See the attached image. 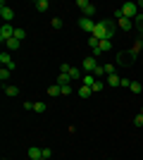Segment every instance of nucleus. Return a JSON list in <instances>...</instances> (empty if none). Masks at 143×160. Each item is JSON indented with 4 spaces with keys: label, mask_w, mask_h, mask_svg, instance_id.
<instances>
[{
    "label": "nucleus",
    "mask_w": 143,
    "mask_h": 160,
    "mask_svg": "<svg viewBox=\"0 0 143 160\" xmlns=\"http://www.w3.org/2000/svg\"><path fill=\"white\" fill-rule=\"evenodd\" d=\"M117 65L131 67V65H134V55H131V53H119V55H117Z\"/></svg>",
    "instance_id": "obj_10"
},
{
    "label": "nucleus",
    "mask_w": 143,
    "mask_h": 160,
    "mask_svg": "<svg viewBox=\"0 0 143 160\" xmlns=\"http://www.w3.org/2000/svg\"><path fill=\"white\" fill-rule=\"evenodd\" d=\"M134 124H136V127H143V115H141V112L134 117Z\"/></svg>",
    "instance_id": "obj_32"
},
{
    "label": "nucleus",
    "mask_w": 143,
    "mask_h": 160,
    "mask_svg": "<svg viewBox=\"0 0 143 160\" xmlns=\"http://www.w3.org/2000/svg\"><path fill=\"white\" fill-rule=\"evenodd\" d=\"M115 17H117V24H119V29L122 31H129V29H134V19H129V17H124L119 10L115 12Z\"/></svg>",
    "instance_id": "obj_5"
},
{
    "label": "nucleus",
    "mask_w": 143,
    "mask_h": 160,
    "mask_svg": "<svg viewBox=\"0 0 143 160\" xmlns=\"http://www.w3.org/2000/svg\"><path fill=\"white\" fill-rule=\"evenodd\" d=\"M119 86H131V81L126 79V77H122V79H119Z\"/></svg>",
    "instance_id": "obj_35"
},
{
    "label": "nucleus",
    "mask_w": 143,
    "mask_h": 160,
    "mask_svg": "<svg viewBox=\"0 0 143 160\" xmlns=\"http://www.w3.org/2000/svg\"><path fill=\"white\" fill-rule=\"evenodd\" d=\"M5 48H7V50H17V48H21V41H17V38H10V41L5 43Z\"/></svg>",
    "instance_id": "obj_21"
},
{
    "label": "nucleus",
    "mask_w": 143,
    "mask_h": 160,
    "mask_svg": "<svg viewBox=\"0 0 143 160\" xmlns=\"http://www.w3.org/2000/svg\"><path fill=\"white\" fill-rule=\"evenodd\" d=\"M119 79H122V77H119V74H107V77H105V84H107V86H119Z\"/></svg>",
    "instance_id": "obj_14"
},
{
    "label": "nucleus",
    "mask_w": 143,
    "mask_h": 160,
    "mask_svg": "<svg viewBox=\"0 0 143 160\" xmlns=\"http://www.w3.org/2000/svg\"><path fill=\"white\" fill-rule=\"evenodd\" d=\"M29 158H31V160H41L43 158V148L31 146V148H29Z\"/></svg>",
    "instance_id": "obj_12"
},
{
    "label": "nucleus",
    "mask_w": 143,
    "mask_h": 160,
    "mask_svg": "<svg viewBox=\"0 0 143 160\" xmlns=\"http://www.w3.org/2000/svg\"><path fill=\"white\" fill-rule=\"evenodd\" d=\"M131 91H134V93H141V91H143V86H141V84H138V81H131Z\"/></svg>",
    "instance_id": "obj_28"
},
{
    "label": "nucleus",
    "mask_w": 143,
    "mask_h": 160,
    "mask_svg": "<svg viewBox=\"0 0 143 160\" xmlns=\"http://www.w3.org/2000/svg\"><path fill=\"white\" fill-rule=\"evenodd\" d=\"M79 27H81L83 31L91 36V33H93V29H95V22L91 19V17H79Z\"/></svg>",
    "instance_id": "obj_8"
},
{
    "label": "nucleus",
    "mask_w": 143,
    "mask_h": 160,
    "mask_svg": "<svg viewBox=\"0 0 143 160\" xmlns=\"http://www.w3.org/2000/svg\"><path fill=\"white\" fill-rule=\"evenodd\" d=\"M60 88H62V96H69L72 91H74V88H72V84H67V86H60Z\"/></svg>",
    "instance_id": "obj_30"
},
{
    "label": "nucleus",
    "mask_w": 143,
    "mask_h": 160,
    "mask_svg": "<svg viewBox=\"0 0 143 160\" xmlns=\"http://www.w3.org/2000/svg\"><path fill=\"white\" fill-rule=\"evenodd\" d=\"M14 29L17 27H12V24H2V27H0V41L7 43L10 38H14Z\"/></svg>",
    "instance_id": "obj_6"
},
{
    "label": "nucleus",
    "mask_w": 143,
    "mask_h": 160,
    "mask_svg": "<svg viewBox=\"0 0 143 160\" xmlns=\"http://www.w3.org/2000/svg\"><path fill=\"white\" fill-rule=\"evenodd\" d=\"M69 69H72V65H67V62H62V65H60V72H69Z\"/></svg>",
    "instance_id": "obj_36"
},
{
    "label": "nucleus",
    "mask_w": 143,
    "mask_h": 160,
    "mask_svg": "<svg viewBox=\"0 0 143 160\" xmlns=\"http://www.w3.org/2000/svg\"><path fill=\"white\" fill-rule=\"evenodd\" d=\"M98 43H100V41L95 38V36H88V46L91 48H98Z\"/></svg>",
    "instance_id": "obj_33"
},
{
    "label": "nucleus",
    "mask_w": 143,
    "mask_h": 160,
    "mask_svg": "<svg viewBox=\"0 0 143 160\" xmlns=\"http://www.w3.org/2000/svg\"><path fill=\"white\" fill-rule=\"evenodd\" d=\"M45 103H34V112H45Z\"/></svg>",
    "instance_id": "obj_29"
},
{
    "label": "nucleus",
    "mask_w": 143,
    "mask_h": 160,
    "mask_svg": "<svg viewBox=\"0 0 143 160\" xmlns=\"http://www.w3.org/2000/svg\"><path fill=\"white\" fill-rule=\"evenodd\" d=\"M91 93H93V91H91L88 86H83V84H81V86H79V96H81V98H88Z\"/></svg>",
    "instance_id": "obj_23"
},
{
    "label": "nucleus",
    "mask_w": 143,
    "mask_h": 160,
    "mask_svg": "<svg viewBox=\"0 0 143 160\" xmlns=\"http://www.w3.org/2000/svg\"><path fill=\"white\" fill-rule=\"evenodd\" d=\"M76 7H81V17H91V19H93V14L98 12V7H95L91 0H76Z\"/></svg>",
    "instance_id": "obj_2"
},
{
    "label": "nucleus",
    "mask_w": 143,
    "mask_h": 160,
    "mask_svg": "<svg viewBox=\"0 0 143 160\" xmlns=\"http://www.w3.org/2000/svg\"><path fill=\"white\" fill-rule=\"evenodd\" d=\"M2 88H5V96H10V98H17V96H19V88H17V86H10V84H2Z\"/></svg>",
    "instance_id": "obj_15"
},
{
    "label": "nucleus",
    "mask_w": 143,
    "mask_h": 160,
    "mask_svg": "<svg viewBox=\"0 0 143 160\" xmlns=\"http://www.w3.org/2000/svg\"><path fill=\"white\" fill-rule=\"evenodd\" d=\"M7 79H10V69H7V67H2V69H0V81H2V84H7Z\"/></svg>",
    "instance_id": "obj_26"
},
{
    "label": "nucleus",
    "mask_w": 143,
    "mask_h": 160,
    "mask_svg": "<svg viewBox=\"0 0 143 160\" xmlns=\"http://www.w3.org/2000/svg\"><path fill=\"white\" fill-rule=\"evenodd\" d=\"M98 65H100V62H98V58L88 55V58H83V62H81V69H83L86 74H93L95 69H98Z\"/></svg>",
    "instance_id": "obj_4"
},
{
    "label": "nucleus",
    "mask_w": 143,
    "mask_h": 160,
    "mask_svg": "<svg viewBox=\"0 0 143 160\" xmlns=\"http://www.w3.org/2000/svg\"><path fill=\"white\" fill-rule=\"evenodd\" d=\"M105 86H107V84H105V79H98V81L93 84V86H91V91H93V93H100V91H102Z\"/></svg>",
    "instance_id": "obj_19"
},
{
    "label": "nucleus",
    "mask_w": 143,
    "mask_h": 160,
    "mask_svg": "<svg viewBox=\"0 0 143 160\" xmlns=\"http://www.w3.org/2000/svg\"><path fill=\"white\" fill-rule=\"evenodd\" d=\"M0 62H2L7 69H12V67H14V60H12V55L7 53V50H2V53H0Z\"/></svg>",
    "instance_id": "obj_11"
},
{
    "label": "nucleus",
    "mask_w": 143,
    "mask_h": 160,
    "mask_svg": "<svg viewBox=\"0 0 143 160\" xmlns=\"http://www.w3.org/2000/svg\"><path fill=\"white\" fill-rule=\"evenodd\" d=\"M105 67V77H107V74H115V65H102Z\"/></svg>",
    "instance_id": "obj_34"
},
{
    "label": "nucleus",
    "mask_w": 143,
    "mask_h": 160,
    "mask_svg": "<svg viewBox=\"0 0 143 160\" xmlns=\"http://www.w3.org/2000/svg\"><path fill=\"white\" fill-rule=\"evenodd\" d=\"M69 79H72V81H79V79H83V77H81V69H79V67H72V69H69Z\"/></svg>",
    "instance_id": "obj_17"
},
{
    "label": "nucleus",
    "mask_w": 143,
    "mask_h": 160,
    "mask_svg": "<svg viewBox=\"0 0 143 160\" xmlns=\"http://www.w3.org/2000/svg\"><path fill=\"white\" fill-rule=\"evenodd\" d=\"M134 27H136L138 31H141V36H143V14H138L136 19H134Z\"/></svg>",
    "instance_id": "obj_25"
},
{
    "label": "nucleus",
    "mask_w": 143,
    "mask_h": 160,
    "mask_svg": "<svg viewBox=\"0 0 143 160\" xmlns=\"http://www.w3.org/2000/svg\"><path fill=\"white\" fill-rule=\"evenodd\" d=\"M14 38L24 43V38H26V31H24V29H14Z\"/></svg>",
    "instance_id": "obj_24"
},
{
    "label": "nucleus",
    "mask_w": 143,
    "mask_h": 160,
    "mask_svg": "<svg viewBox=\"0 0 143 160\" xmlns=\"http://www.w3.org/2000/svg\"><path fill=\"white\" fill-rule=\"evenodd\" d=\"M50 27L53 29H62V19L60 17H53V19H50Z\"/></svg>",
    "instance_id": "obj_27"
},
{
    "label": "nucleus",
    "mask_w": 143,
    "mask_h": 160,
    "mask_svg": "<svg viewBox=\"0 0 143 160\" xmlns=\"http://www.w3.org/2000/svg\"><path fill=\"white\" fill-rule=\"evenodd\" d=\"M0 17H2V22H5V24H10V22L14 19V10L5 5V0L0 2Z\"/></svg>",
    "instance_id": "obj_7"
},
{
    "label": "nucleus",
    "mask_w": 143,
    "mask_h": 160,
    "mask_svg": "<svg viewBox=\"0 0 143 160\" xmlns=\"http://www.w3.org/2000/svg\"><path fill=\"white\" fill-rule=\"evenodd\" d=\"M119 12H122L124 17H129V19H136V17H138V5L129 0V2H124V5L119 7Z\"/></svg>",
    "instance_id": "obj_3"
},
{
    "label": "nucleus",
    "mask_w": 143,
    "mask_h": 160,
    "mask_svg": "<svg viewBox=\"0 0 143 160\" xmlns=\"http://www.w3.org/2000/svg\"><path fill=\"white\" fill-rule=\"evenodd\" d=\"M48 96H50V98H57V96H62V88L57 86V84H53V86H48Z\"/></svg>",
    "instance_id": "obj_18"
},
{
    "label": "nucleus",
    "mask_w": 143,
    "mask_h": 160,
    "mask_svg": "<svg viewBox=\"0 0 143 160\" xmlns=\"http://www.w3.org/2000/svg\"><path fill=\"white\" fill-rule=\"evenodd\" d=\"M53 158V151H50V148H43V158L41 160H50Z\"/></svg>",
    "instance_id": "obj_31"
},
{
    "label": "nucleus",
    "mask_w": 143,
    "mask_h": 160,
    "mask_svg": "<svg viewBox=\"0 0 143 160\" xmlns=\"http://www.w3.org/2000/svg\"><path fill=\"white\" fill-rule=\"evenodd\" d=\"M115 33H117L115 22H112V19H100V22H95V29H93V33H91V36H95L98 41H105V38L112 41V36H115Z\"/></svg>",
    "instance_id": "obj_1"
},
{
    "label": "nucleus",
    "mask_w": 143,
    "mask_h": 160,
    "mask_svg": "<svg viewBox=\"0 0 143 160\" xmlns=\"http://www.w3.org/2000/svg\"><path fill=\"white\" fill-rule=\"evenodd\" d=\"M48 7H50V2H48V0H36V10H38V12H45Z\"/></svg>",
    "instance_id": "obj_22"
},
{
    "label": "nucleus",
    "mask_w": 143,
    "mask_h": 160,
    "mask_svg": "<svg viewBox=\"0 0 143 160\" xmlns=\"http://www.w3.org/2000/svg\"><path fill=\"white\" fill-rule=\"evenodd\" d=\"M141 50H143V36H138V38H136V43L131 46V50H129V53L134 55V58H136V55L141 53Z\"/></svg>",
    "instance_id": "obj_13"
},
{
    "label": "nucleus",
    "mask_w": 143,
    "mask_h": 160,
    "mask_svg": "<svg viewBox=\"0 0 143 160\" xmlns=\"http://www.w3.org/2000/svg\"><path fill=\"white\" fill-rule=\"evenodd\" d=\"M57 86H67V84H72V79H69L67 72H60V77H57V81H55Z\"/></svg>",
    "instance_id": "obj_16"
},
{
    "label": "nucleus",
    "mask_w": 143,
    "mask_h": 160,
    "mask_svg": "<svg viewBox=\"0 0 143 160\" xmlns=\"http://www.w3.org/2000/svg\"><path fill=\"white\" fill-rule=\"evenodd\" d=\"M95 81H98V79H95V77H93V74H83V79H81V84H83V86H93V84H95Z\"/></svg>",
    "instance_id": "obj_20"
},
{
    "label": "nucleus",
    "mask_w": 143,
    "mask_h": 160,
    "mask_svg": "<svg viewBox=\"0 0 143 160\" xmlns=\"http://www.w3.org/2000/svg\"><path fill=\"white\" fill-rule=\"evenodd\" d=\"M141 115H143V108H141Z\"/></svg>",
    "instance_id": "obj_37"
},
{
    "label": "nucleus",
    "mask_w": 143,
    "mask_h": 160,
    "mask_svg": "<svg viewBox=\"0 0 143 160\" xmlns=\"http://www.w3.org/2000/svg\"><path fill=\"white\" fill-rule=\"evenodd\" d=\"M110 48H112V41H110V38L100 41V43H98V48H93V58H98L100 53H107Z\"/></svg>",
    "instance_id": "obj_9"
}]
</instances>
